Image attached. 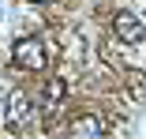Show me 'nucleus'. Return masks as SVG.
<instances>
[{"mask_svg":"<svg viewBox=\"0 0 146 139\" xmlns=\"http://www.w3.org/2000/svg\"><path fill=\"white\" fill-rule=\"evenodd\" d=\"M34 102H30V94L26 90H11L8 94V105H4V120H8V128L11 132H26L34 124Z\"/></svg>","mask_w":146,"mask_h":139,"instance_id":"obj_1","label":"nucleus"},{"mask_svg":"<svg viewBox=\"0 0 146 139\" xmlns=\"http://www.w3.org/2000/svg\"><path fill=\"white\" fill-rule=\"evenodd\" d=\"M11 60H15V68H23V72H45V64H49L45 45H41L38 38H19V41L11 45Z\"/></svg>","mask_w":146,"mask_h":139,"instance_id":"obj_2","label":"nucleus"},{"mask_svg":"<svg viewBox=\"0 0 146 139\" xmlns=\"http://www.w3.org/2000/svg\"><path fill=\"white\" fill-rule=\"evenodd\" d=\"M112 34H116V41H124V45H139V41L146 38V26H142L139 15H131V11H116V15H112Z\"/></svg>","mask_w":146,"mask_h":139,"instance_id":"obj_3","label":"nucleus"},{"mask_svg":"<svg viewBox=\"0 0 146 139\" xmlns=\"http://www.w3.org/2000/svg\"><path fill=\"white\" fill-rule=\"evenodd\" d=\"M68 135H105V124H101V117H79L71 128H68Z\"/></svg>","mask_w":146,"mask_h":139,"instance_id":"obj_4","label":"nucleus"},{"mask_svg":"<svg viewBox=\"0 0 146 139\" xmlns=\"http://www.w3.org/2000/svg\"><path fill=\"white\" fill-rule=\"evenodd\" d=\"M60 94H64V87H60V79H52L49 87H45V98H49V105H56V102H60Z\"/></svg>","mask_w":146,"mask_h":139,"instance_id":"obj_5","label":"nucleus"},{"mask_svg":"<svg viewBox=\"0 0 146 139\" xmlns=\"http://www.w3.org/2000/svg\"><path fill=\"white\" fill-rule=\"evenodd\" d=\"M4 105H8V98H4V90H0V117H4Z\"/></svg>","mask_w":146,"mask_h":139,"instance_id":"obj_6","label":"nucleus"},{"mask_svg":"<svg viewBox=\"0 0 146 139\" xmlns=\"http://www.w3.org/2000/svg\"><path fill=\"white\" fill-rule=\"evenodd\" d=\"M34 4H56V0H34Z\"/></svg>","mask_w":146,"mask_h":139,"instance_id":"obj_7","label":"nucleus"}]
</instances>
